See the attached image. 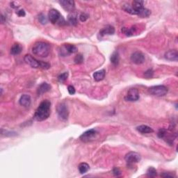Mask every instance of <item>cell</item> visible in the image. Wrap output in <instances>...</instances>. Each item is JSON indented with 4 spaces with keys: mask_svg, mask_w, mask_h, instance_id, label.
<instances>
[{
    "mask_svg": "<svg viewBox=\"0 0 178 178\" xmlns=\"http://www.w3.org/2000/svg\"><path fill=\"white\" fill-rule=\"evenodd\" d=\"M89 168H90V166L86 163H81L78 166V170L81 174H84V173H87Z\"/></svg>",
    "mask_w": 178,
    "mask_h": 178,
    "instance_id": "obj_24",
    "label": "cell"
},
{
    "mask_svg": "<svg viewBox=\"0 0 178 178\" xmlns=\"http://www.w3.org/2000/svg\"><path fill=\"white\" fill-rule=\"evenodd\" d=\"M97 135V132L95 129H91L86 131L80 136L79 139L83 142H90L94 140Z\"/></svg>",
    "mask_w": 178,
    "mask_h": 178,
    "instance_id": "obj_8",
    "label": "cell"
},
{
    "mask_svg": "<svg viewBox=\"0 0 178 178\" xmlns=\"http://www.w3.org/2000/svg\"><path fill=\"white\" fill-rule=\"evenodd\" d=\"M51 103L49 100H44L40 104L39 107L36 111L33 118L36 121H43L47 119L50 115Z\"/></svg>",
    "mask_w": 178,
    "mask_h": 178,
    "instance_id": "obj_1",
    "label": "cell"
},
{
    "mask_svg": "<svg viewBox=\"0 0 178 178\" xmlns=\"http://www.w3.org/2000/svg\"><path fill=\"white\" fill-rule=\"evenodd\" d=\"M59 2L65 11L72 13L75 10V1H73V0H61V1H59Z\"/></svg>",
    "mask_w": 178,
    "mask_h": 178,
    "instance_id": "obj_11",
    "label": "cell"
},
{
    "mask_svg": "<svg viewBox=\"0 0 178 178\" xmlns=\"http://www.w3.org/2000/svg\"><path fill=\"white\" fill-rule=\"evenodd\" d=\"M167 134V130H165V129H160L159 130V132L157 133V136L159 138H160V139H164L165 136H166Z\"/></svg>",
    "mask_w": 178,
    "mask_h": 178,
    "instance_id": "obj_30",
    "label": "cell"
},
{
    "mask_svg": "<svg viewBox=\"0 0 178 178\" xmlns=\"http://www.w3.org/2000/svg\"><path fill=\"white\" fill-rule=\"evenodd\" d=\"M168 91V88L164 85L154 86L149 88V92L150 94L158 97L164 96V95L167 94Z\"/></svg>",
    "mask_w": 178,
    "mask_h": 178,
    "instance_id": "obj_5",
    "label": "cell"
},
{
    "mask_svg": "<svg viewBox=\"0 0 178 178\" xmlns=\"http://www.w3.org/2000/svg\"><path fill=\"white\" fill-rule=\"evenodd\" d=\"M4 132H5V134H2L1 135H5L6 136H16L17 134L16 132H8L7 130H3Z\"/></svg>",
    "mask_w": 178,
    "mask_h": 178,
    "instance_id": "obj_35",
    "label": "cell"
},
{
    "mask_svg": "<svg viewBox=\"0 0 178 178\" xmlns=\"http://www.w3.org/2000/svg\"><path fill=\"white\" fill-rule=\"evenodd\" d=\"M67 21H68L69 24L73 25V26H76L78 24L77 13L75 11L70 13L68 16H67Z\"/></svg>",
    "mask_w": 178,
    "mask_h": 178,
    "instance_id": "obj_16",
    "label": "cell"
},
{
    "mask_svg": "<svg viewBox=\"0 0 178 178\" xmlns=\"http://www.w3.org/2000/svg\"><path fill=\"white\" fill-rule=\"evenodd\" d=\"M67 77H68V73H67V72H66V73L61 74V75L58 77V80H59V82H61V83H63V82L66 81Z\"/></svg>",
    "mask_w": 178,
    "mask_h": 178,
    "instance_id": "obj_29",
    "label": "cell"
},
{
    "mask_svg": "<svg viewBox=\"0 0 178 178\" xmlns=\"http://www.w3.org/2000/svg\"><path fill=\"white\" fill-rule=\"evenodd\" d=\"M136 130L138 132L141 134H150L154 132V130L150 127L145 125H142L137 127Z\"/></svg>",
    "mask_w": 178,
    "mask_h": 178,
    "instance_id": "obj_21",
    "label": "cell"
},
{
    "mask_svg": "<svg viewBox=\"0 0 178 178\" xmlns=\"http://www.w3.org/2000/svg\"><path fill=\"white\" fill-rule=\"evenodd\" d=\"M57 114H58L59 118L61 120L65 121L67 120L69 116V111L67 109V105L65 103H60L58 105L56 108Z\"/></svg>",
    "mask_w": 178,
    "mask_h": 178,
    "instance_id": "obj_6",
    "label": "cell"
},
{
    "mask_svg": "<svg viewBox=\"0 0 178 178\" xmlns=\"http://www.w3.org/2000/svg\"><path fill=\"white\" fill-rule=\"evenodd\" d=\"M32 52L36 56L44 58L50 54V45L44 42H38L33 46Z\"/></svg>",
    "mask_w": 178,
    "mask_h": 178,
    "instance_id": "obj_2",
    "label": "cell"
},
{
    "mask_svg": "<svg viewBox=\"0 0 178 178\" xmlns=\"http://www.w3.org/2000/svg\"><path fill=\"white\" fill-rule=\"evenodd\" d=\"M161 176L163 177H174L175 175L171 173H164L161 174Z\"/></svg>",
    "mask_w": 178,
    "mask_h": 178,
    "instance_id": "obj_36",
    "label": "cell"
},
{
    "mask_svg": "<svg viewBox=\"0 0 178 178\" xmlns=\"http://www.w3.org/2000/svg\"><path fill=\"white\" fill-rule=\"evenodd\" d=\"M39 22H41L42 24H46L47 23V17L43 13L39 15Z\"/></svg>",
    "mask_w": 178,
    "mask_h": 178,
    "instance_id": "obj_31",
    "label": "cell"
},
{
    "mask_svg": "<svg viewBox=\"0 0 178 178\" xmlns=\"http://www.w3.org/2000/svg\"><path fill=\"white\" fill-rule=\"evenodd\" d=\"M121 31L122 33H124L127 36H133L134 33L136 32V27L135 26L130 27V28L123 27V28H122Z\"/></svg>",
    "mask_w": 178,
    "mask_h": 178,
    "instance_id": "obj_22",
    "label": "cell"
},
{
    "mask_svg": "<svg viewBox=\"0 0 178 178\" xmlns=\"http://www.w3.org/2000/svg\"><path fill=\"white\" fill-rule=\"evenodd\" d=\"M67 90H68L69 94L70 95H74L75 93V88L73 86H68L67 87Z\"/></svg>",
    "mask_w": 178,
    "mask_h": 178,
    "instance_id": "obj_34",
    "label": "cell"
},
{
    "mask_svg": "<svg viewBox=\"0 0 178 178\" xmlns=\"http://www.w3.org/2000/svg\"><path fill=\"white\" fill-rule=\"evenodd\" d=\"M22 50V47L19 43H14L10 49V54L13 55L20 54Z\"/></svg>",
    "mask_w": 178,
    "mask_h": 178,
    "instance_id": "obj_19",
    "label": "cell"
},
{
    "mask_svg": "<svg viewBox=\"0 0 178 178\" xmlns=\"http://www.w3.org/2000/svg\"><path fill=\"white\" fill-rule=\"evenodd\" d=\"M24 60L25 63L30 65L31 67H33V68H42L44 70H47L50 67V64H49L48 63L37 60L30 54L25 55Z\"/></svg>",
    "mask_w": 178,
    "mask_h": 178,
    "instance_id": "obj_3",
    "label": "cell"
},
{
    "mask_svg": "<svg viewBox=\"0 0 178 178\" xmlns=\"http://www.w3.org/2000/svg\"><path fill=\"white\" fill-rule=\"evenodd\" d=\"M115 33V29L111 25H107L105 28H103L99 31V35L101 36H104L105 35H113Z\"/></svg>",
    "mask_w": 178,
    "mask_h": 178,
    "instance_id": "obj_15",
    "label": "cell"
},
{
    "mask_svg": "<svg viewBox=\"0 0 178 178\" xmlns=\"http://www.w3.org/2000/svg\"><path fill=\"white\" fill-rule=\"evenodd\" d=\"M88 18L89 16L87 13H82L79 16V20H81L82 22H86L88 19Z\"/></svg>",
    "mask_w": 178,
    "mask_h": 178,
    "instance_id": "obj_32",
    "label": "cell"
},
{
    "mask_svg": "<svg viewBox=\"0 0 178 178\" xmlns=\"http://www.w3.org/2000/svg\"><path fill=\"white\" fill-rule=\"evenodd\" d=\"M153 70H152V69H149L147 71L145 72V73H144V75H145V77L146 78H151L152 77V76H153Z\"/></svg>",
    "mask_w": 178,
    "mask_h": 178,
    "instance_id": "obj_33",
    "label": "cell"
},
{
    "mask_svg": "<svg viewBox=\"0 0 178 178\" xmlns=\"http://www.w3.org/2000/svg\"><path fill=\"white\" fill-rule=\"evenodd\" d=\"M74 61L76 64H81L84 61V56L82 54H78L75 56Z\"/></svg>",
    "mask_w": 178,
    "mask_h": 178,
    "instance_id": "obj_28",
    "label": "cell"
},
{
    "mask_svg": "<svg viewBox=\"0 0 178 178\" xmlns=\"http://www.w3.org/2000/svg\"><path fill=\"white\" fill-rule=\"evenodd\" d=\"M165 59L168 61H177L178 60V53L176 50H169L165 53L164 54Z\"/></svg>",
    "mask_w": 178,
    "mask_h": 178,
    "instance_id": "obj_13",
    "label": "cell"
},
{
    "mask_svg": "<svg viewBox=\"0 0 178 178\" xmlns=\"http://www.w3.org/2000/svg\"><path fill=\"white\" fill-rule=\"evenodd\" d=\"M143 4H144V1H134L132 2V7L134 10V11L136 13V15L137 16L138 13H139L140 10H141L142 8H143Z\"/></svg>",
    "mask_w": 178,
    "mask_h": 178,
    "instance_id": "obj_18",
    "label": "cell"
},
{
    "mask_svg": "<svg viewBox=\"0 0 178 178\" xmlns=\"http://www.w3.org/2000/svg\"><path fill=\"white\" fill-rule=\"evenodd\" d=\"M110 61H111V63L113 65H117L118 63H119L120 56L117 52H114L113 54H111V58H110Z\"/></svg>",
    "mask_w": 178,
    "mask_h": 178,
    "instance_id": "obj_23",
    "label": "cell"
},
{
    "mask_svg": "<svg viewBox=\"0 0 178 178\" xmlns=\"http://www.w3.org/2000/svg\"><path fill=\"white\" fill-rule=\"evenodd\" d=\"M106 71L105 70H100L95 72L93 74V78L96 82H99L104 79V78L105 77Z\"/></svg>",
    "mask_w": 178,
    "mask_h": 178,
    "instance_id": "obj_20",
    "label": "cell"
},
{
    "mask_svg": "<svg viewBox=\"0 0 178 178\" xmlns=\"http://www.w3.org/2000/svg\"><path fill=\"white\" fill-rule=\"evenodd\" d=\"M125 99L127 101L130 102H136L139 100V93L137 89L136 88H130V90H128V94L125 97Z\"/></svg>",
    "mask_w": 178,
    "mask_h": 178,
    "instance_id": "obj_12",
    "label": "cell"
},
{
    "mask_svg": "<svg viewBox=\"0 0 178 178\" xmlns=\"http://www.w3.org/2000/svg\"><path fill=\"white\" fill-rule=\"evenodd\" d=\"M77 47L74 44H64L60 49V54L63 56H65L67 55L74 54L77 52Z\"/></svg>",
    "mask_w": 178,
    "mask_h": 178,
    "instance_id": "obj_7",
    "label": "cell"
},
{
    "mask_svg": "<svg viewBox=\"0 0 178 178\" xmlns=\"http://www.w3.org/2000/svg\"><path fill=\"white\" fill-rule=\"evenodd\" d=\"M125 159L128 164L132 165L141 161V156L139 153L135 152H130L125 156Z\"/></svg>",
    "mask_w": 178,
    "mask_h": 178,
    "instance_id": "obj_9",
    "label": "cell"
},
{
    "mask_svg": "<svg viewBox=\"0 0 178 178\" xmlns=\"http://www.w3.org/2000/svg\"><path fill=\"white\" fill-rule=\"evenodd\" d=\"M1 21L2 24H4V23L6 22V18H5V17L3 16V15H1Z\"/></svg>",
    "mask_w": 178,
    "mask_h": 178,
    "instance_id": "obj_39",
    "label": "cell"
},
{
    "mask_svg": "<svg viewBox=\"0 0 178 178\" xmlns=\"http://www.w3.org/2000/svg\"><path fill=\"white\" fill-rule=\"evenodd\" d=\"M148 177H154L157 175V171L153 167H150L147 170V173H146Z\"/></svg>",
    "mask_w": 178,
    "mask_h": 178,
    "instance_id": "obj_27",
    "label": "cell"
},
{
    "mask_svg": "<svg viewBox=\"0 0 178 178\" xmlns=\"http://www.w3.org/2000/svg\"><path fill=\"white\" fill-rule=\"evenodd\" d=\"M131 61L133 63L136 65L142 64L145 62V55L141 52H135L131 56Z\"/></svg>",
    "mask_w": 178,
    "mask_h": 178,
    "instance_id": "obj_10",
    "label": "cell"
},
{
    "mask_svg": "<svg viewBox=\"0 0 178 178\" xmlns=\"http://www.w3.org/2000/svg\"><path fill=\"white\" fill-rule=\"evenodd\" d=\"M16 13L18 14V16H20V17H24V16H25V15H26V13H25V11L23 9L18 10V11L16 12Z\"/></svg>",
    "mask_w": 178,
    "mask_h": 178,
    "instance_id": "obj_37",
    "label": "cell"
},
{
    "mask_svg": "<svg viewBox=\"0 0 178 178\" xmlns=\"http://www.w3.org/2000/svg\"><path fill=\"white\" fill-rule=\"evenodd\" d=\"M20 105L21 106H23L24 107H28L30 106L31 102V97L27 94H24L20 97V100H19Z\"/></svg>",
    "mask_w": 178,
    "mask_h": 178,
    "instance_id": "obj_14",
    "label": "cell"
},
{
    "mask_svg": "<svg viewBox=\"0 0 178 178\" xmlns=\"http://www.w3.org/2000/svg\"><path fill=\"white\" fill-rule=\"evenodd\" d=\"M51 89V86L49 84L47 83H42L41 85L39 86V87L38 88L37 90V93L39 95H41L47 92H48L49 90H50Z\"/></svg>",
    "mask_w": 178,
    "mask_h": 178,
    "instance_id": "obj_17",
    "label": "cell"
},
{
    "mask_svg": "<svg viewBox=\"0 0 178 178\" xmlns=\"http://www.w3.org/2000/svg\"><path fill=\"white\" fill-rule=\"evenodd\" d=\"M150 14H151V12H150V10H148V8H142V9L140 10L139 13H138L137 16H139L140 18H148V17H149L150 16Z\"/></svg>",
    "mask_w": 178,
    "mask_h": 178,
    "instance_id": "obj_25",
    "label": "cell"
},
{
    "mask_svg": "<svg viewBox=\"0 0 178 178\" xmlns=\"http://www.w3.org/2000/svg\"><path fill=\"white\" fill-rule=\"evenodd\" d=\"M122 9H123L125 11L131 15H136V13L134 11V10L133 9L132 6H130V4H125L122 5Z\"/></svg>",
    "mask_w": 178,
    "mask_h": 178,
    "instance_id": "obj_26",
    "label": "cell"
},
{
    "mask_svg": "<svg viewBox=\"0 0 178 178\" xmlns=\"http://www.w3.org/2000/svg\"><path fill=\"white\" fill-rule=\"evenodd\" d=\"M48 19L52 22V24H64L65 20L63 19V16H61L59 10L56 9H51L48 13Z\"/></svg>",
    "mask_w": 178,
    "mask_h": 178,
    "instance_id": "obj_4",
    "label": "cell"
},
{
    "mask_svg": "<svg viewBox=\"0 0 178 178\" xmlns=\"http://www.w3.org/2000/svg\"><path fill=\"white\" fill-rule=\"evenodd\" d=\"M113 174L116 175V176H119V175H120V172L119 169H118V168H114L113 171Z\"/></svg>",
    "mask_w": 178,
    "mask_h": 178,
    "instance_id": "obj_38",
    "label": "cell"
}]
</instances>
